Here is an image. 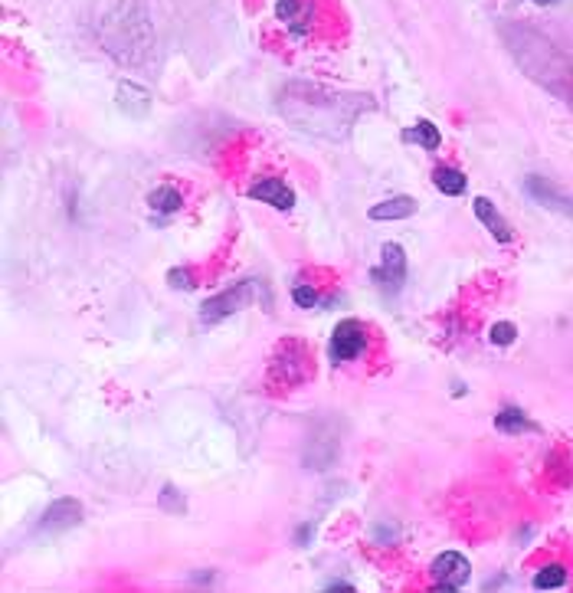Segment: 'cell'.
<instances>
[{"instance_id": "15", "label": "cell", "mask_w": 573, "mask_h": 593, "mask_svg": "<svg viewBox=\"0 0 573 593\" xmlns=\"http://www.w3.org/2000/svg\"><path fill=\"white\" fill-rule=\"evenodd\" d=\"M433 184H436V191L446 194V197H459V194H465V187H469V177H465L462 171H455V168H436Z\"/></svg>"}, {"instance_id": "25", "label": "cell", "mask_w": 573, "mask_h": 593, "mask_svg": "<svg viewBox=\"0 0 573 593\" xmlns=\"http://www.w3.org/2000/svg\"><path fill=\"white\" fill-rule=\"evenodd\" d=\"M328 590H354L351 583H328Z\"/></svg>"}, {"instance_id": "19", "label": "cell", "mask_w": 573, "mask_h": 593, "mask_svg": "<svg viewBox=\"0 0 573 593\" xmlns=\"http://www.w3.org/2000/svg\"><path fill=\"white\" fill-rule=\"evenodd\" d=\"M305 11H308V0H279V7H275L279 21H285L295 30H299V21H305Z\"/></svg>"}, {"instance_id": "1", "label": "cell", "mask_w": 573, "mask_h": 593, "mask_svg": "<svg viewBox=\"0 0 573 593\" xmlns=\"http://www.w3.org/2000/svg\"><path fill=\"white\" fill-rule=\"evenodd\" d=\"M371 109V95L334 92L328 86H315V82H289L279 95V111L285 115V121H292L299 131L328 141L348 138L354 121Z\"/></svg>"}, {"instance_id": "11", "label": "cell", "mask_w": 573, "mask_h": 593, "mask_svg": "<svg viewBox=\"0 0 573 593\" xmlns=\"http://www.w3.org/2000/svg\"><path fill=\"white\" fill-rule=\"evenodd\" d=\"M115 105H119L128 119H148V111H151V92L141 89L138 82H119V89H115Z\"/></svg>"}, {"instance_id": "13", "label": "cell", "mask_w": 573, "mask_h": 593, "mask_svg": "<svg viewBox=\"0 0 573 593\" xmlns=\"http://www.w3.org/2000/svg\"><path fill=\"white\" fill-rule=\"evenodd\" d=\"M416 213V201L413 197H390V201H381L371 207V220L383 223V220H406V217H413Z\"/></svg>"}, {"instance_id": "17", "label": "cell", "mask_w": 573, "mask_h": 593, "mask_svg": "<svg viewBox=\"0 0 573 593\" xmlns=\"http://www.w3.org/2000/svg\"><path fill=\"white\" fill-rule=\"evenodd\" d=\"M148 203H151V210H158V213H177L181 210L184 197L177 187H158V191L148 194Z\"/></svg>"}, {"instance_id": "7", "label": "cell", "mask_w": 573, "mask_h": 593, "mask_svg": "<svg viewBox=\"0 0 573 593\" xmlns=\"http://www.w3.org/2000/svg\"><path fill=\"white\" fill-rule=\"evenodd\" d=\"M82 524V505L76 498H56V502L40 515L37 522V531L40 534H62Z\"/></svg>"}, {"instance_id": "3", "label": "cell", "mask_w": 573, "mask_h": 593, "mask_svg": "<svg viewBox=\"0 0 573 593\" xmlns=\"http://www.w3.org/2000/svg\"><path fill=\"white\" fill-rule=\"evenodd\" d=\"M95 33L119 62L141 66L151 60L154 27L138 0H102L95 7Z\"/></svg>"}, {"instance_id": "4", "label": "cell", "mask_w": 573, "mask_h": 593, "mask_svg": "<svg viewBox=\"0 0 573 593\" xmlns=\"http://www.w3.org/2000/svg\"><path fill=\"white\" fill-rule=\"evenodd\" d=\"M252 282L250 279H242L236 282V285H230L226 292H220V295H213V299H207L201 309V318L207 325H217L223 322V318H230V315H236L240 309H246V305L252 302Z\"/></svg>"}, {"instance_id": "23", "label": "cell", "mask_w": 573, "mask_h": 593, "mask_svg": "<svg viewBox=\"0 0 573 593\" xmlns=\"http://www.w3.org/2000/svg\"><path fill=\"white\" fill-rule=\"evenodd\" d=\"M168 282H171L174 289H193V276L187 269H171L168 272Z\"/></svg>"}, {"instance_id": "26", "label": "cell", "mask_w": 573, "mask_h": 593, "mask_svg": "<svg viewBox=\"0 0 573 593\" xmlns=\"http://www.w3.org/2000/svg\"><path fill=\"white\" fill-rule=\"evenodd\" d=\"M531 4H541V7H551V4H557V0H531Z\"/></svg>"}, {"instance_id": "22", "label": "cell", "mask_w": 573, "mask_h": 593, "mask_svg": "<svg viewBox=\"0 0 573 593\" xmlns=\"http://www.w3.org/2000/svg\"><path fill=\"white\" fill-rule=\"evenodd\" d=\"M292 302L299 305V309H312V305H318V292H315L312 285H295Z\"/></svg>"}, {"instance_id": "5", "label": "cell", "mask_w": 573, "mask_h": 593, "mask_svg": "<svg viewBox=\"0 0 573 593\" xmlns=\"http://www.w3.org/2000/svg\"><path fill=\"white\" fill-rule=\"evenodd\" d=\"M430 577L439 590H462L469 577H472V564L465 561L459 551H443L430 564Z\"/></svg>"}, {"instance_id": "21", "label": "cell", "mask_w": 573, "mask_h": 593, "mask_svg": "<svg viewBox=\"0 0 573 593\" xmlns=\"http://www.w3.org/2000/svg\"><path fill=\"white\" fill-rule=\"evenodd\" d=\"M161 508H164V512L184 515V512H187V502H184V495L177 492L174 485H164V492H161Z\"/></svg>"}, {"instance_id": "14", "label": "cell", "mask_w": 573, "mask_h": 593, "mask_svg": "<svg viewBox=\"0 0 573 593\" xmlns=\"http://www.w3.org/2000/svg\"><path fill=\"white\" fill-rule=\"evenodd\" d=\"M495 426L508 436H518V432H537V423L528 420V413L518 410V407H504L498 416H495Z\"/></svg>"}, {"instance_id": "16", "label": "cell", "mask_w": 573, "mask_h": 593, "mask_svg": "<svg viewBox=\"0 0 573 593\" xmlns=\"http://www.w3.org/2000/svg\"><path fill=\"white\" fill-rule=\"evenodd\" d=\"M403 141H413V144H422L426 152H436L439 148V128H436L433 121L420 119L413 128L403 131Z\"/></svg>"}, {"instance_id": "18", "label": "cell", "mask_w": 573, "mask_h": 593, "mask_svg": "<svg viewBox=\"0 0 573 593\" xmlns=\"http://www.w3.org/2000/svg\"><path fill=\"white\" fill-rule=\"evenodd\" d=\"M563 583H567V571H563L561 564H547V567H541V571L534 573V587L537 590H557Z\"/></svg>"}, {"instance_id": "8", "label": "cell", "mask_w": 573, "mask_h": 593, "mask_svg": "<svg viewBox=\"0 0 573 593\" xmlns=\"http://www.w3.org/2000/svg\"><path fill=\"white\" fill-rule=\"evenodd\" d=\"M373 279L381 282V289L397 292L406 282V252L400 243H383L381 250V269L373 272Z\"/></svg>"}, {"instance_id": "24", "label": "cell", "mask_w": 573, "mask_h": 593, "mask_svg": "<svg viewBox=\"0 0 573 593\" xmlns=\"http://www.w3.org/2000/svg\"><path fill=\"white\" fill-rule=\"evenodd\" d=\"M305 541H312V524H302V528L295 531V544H299V548H305Z\"/></svg>"}, {"instance_id": "10", "label": "cell", "mask_w": 573, "mask_h": 593, "mask_svg": "<svg viewBox=\"0 0 573 593\" xmlns=\"http://www.w3.org/2000/svg\"><path fill=\"white\" fill-rule=\"evenodd\" d=\"M250 197L259 203H269L275 210H292L295 207V194L289 184H282V177H262L250 187Z\"/></svg>"}, {"instance_id": "2", "label": "cell", "mask_w": 573, "mask_h": 593, "mask_svg": "<svg viewBox=\"0 0 573 593\" xmlns=\"http://www.w3.org/2000/svg\"><path fill=\"white\" fill-rule=\"evenodd\" d=\"M504 50L512 53L518 70L531 82H537L544 92H551L553 99H561L567 109H573V56L563 53L553 40L537 33L528 23L504 21L498 27Z\"/></svg>"}, {"instance_id": "9", "label": "cell", "mask_w": 573, "mask_h": 593, "mask_svg": "<svg viewBox=\"0 0 573 593\" xmlns=\"http://www.w3.org/2000/svg\"><path fill=\"white\" fill-rule=\"evenodd\" d=\"M524 191H528V197H531L534 203H541L544 210H553V213H561V217H570L573 220V197L557 191L547 177H537V174L528 177V181H524Z\"/></svg>"}, {"instance_id": "6", "label": "cell", "mask_w": 573, "mask_h": 593, "mask_svg": "<svg viewBox=\"0 0 573 593\" xmlns=\"http://www.w3.org/2000/svg\"><path fill=\"white\" fill-rule=\"evenodd\" d=\"M364 344H367V332H364V325L354 322V318H344L341 325H334V334H332V344H328V354H332L334 364L354 361V358L364 351Z\"/></svg>"}, {"instance_id": "20", "label": "cell", "mask_w": 573, "mask_h": 593, "mask_svg": "<svg viewBox=\"0 0 573 593\" xmlns=\"http://www.w3.org/2000/svg\"><path fill=\"white\" fill-rule=\"evenodd\" d=\"M514 338H518V328H514L512 322H498V325H492V332H488V342L498 344V348H508Z\"/></svg>"}, {"instance_id": "12", "label": "cell", "mask_w": 573, "mask_h": 593, "mask_svg": "<svg viewBox=\"0 0 573 593\" xmlns=\"http://www.w3.org/2000/svg\"><path fill=\"white\" fill-rule=\"evenodd\" d=\"M475 217H479V223H482L485 230H492V236L498 243H512V226H508V220H504L502 213H498V207H495L488 197H475Z\"/></svg>"}]
</instances>
